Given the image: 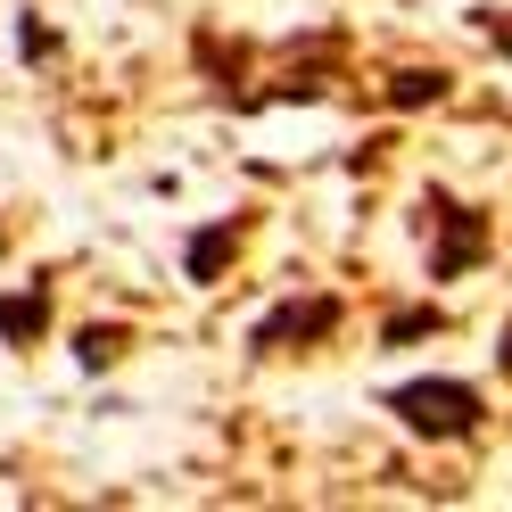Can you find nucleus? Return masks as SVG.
<instances>
[{
  "instance_id": "1",
  "label": "nucleus",
  "mask_w": 512,
  "mask_h": 512,
  "mask_svg": "<svg viewBox=\"0 0 512 512\" xmlns=\"http://www.w3.org/2000/svg\"><path fill=\"white\" fill-rule=\"evenodd\" d=\"M380 405L397 413L405 438H430V446H463V438H479V422H488V389H479V380H455V372L397 380Z\"/></svg>"
},
{
  "instance_id": "2",
  "label": "nucleus",
  "mask_w": 512,
  "mask_h": 512,
  "mask_svg": "<svg viewBox=\"0 0 512 512\" xmlns=\"http://www.w3.org/2000/svg\"><path fill=\"white\" fill-rule=\"evenodd\" d=\"M422 240H430V281H463L496 256V223H488V207H471V199L430 182L422 190Z\"/></svg>"
},
{
  "instance_id": "3",
  "label": "nucleus",
  "mask_w": 512,
  "mask_h": 512,
  "mask_svg": "<svg viewBox=\"0 0 512 512\" xmlns=\"http://www.w3.org/2000/svg\"><path fill=\"white\" fill-rule=\"evenodd\" d=\"M339 323H347V306H339L331 290H306V298H281V306L256 314V323H248V347H256V356H290V347H323Z\"/></svg>"
},
{
  "instance_id": "4",
  "label": "nucleus",
  "mask_w": 512,
  "mask_h": 512,
  "mask_svg": "<svg viewBox=\"0 0 512 512\" xmlns=\"http://www.w3.org/2000/svg\"><path fill=\"white\" fill-rule=\"evenodd\" d=\"M240 240H248V215H207L199 232L182 240V281H199V290L223 281V265L240 256Z\"/></svg>"
},
{
  "instance_id": "5",
  "label": "nucleus",
  "mask_w": 512,
  "mask_h": 512,
  "mask_svg": "<svg viewBox=\"0 0 512 512\" xmlns=\"http://www.w3.org/2000/svg\"><path fill=\"white\" fill-rule=\"evenodd\" d=\"M50 339V281L0 290V347H42Z\"/></svg>"
},
{
  "instance_id": "6",
  "label": "nucleus",
  "mask_w": 512,
  "mask_h": 512,
  "mask_svg": "<svg viewBox=\"0 0 512 512\" xmlns=\"http://www.w3.org/2000/svg\"><path fill=\"white\" fill-rule=\"evenodd\" d=\"M438 331H446V306L438 298H413V306L380 314V347H413V339H438Z\"/></svg>"
},
{
  "instance_id": "7",
  "label": "nucleus",
  "mask_w": 512,
  "mask_h": 512,
  "mask_svg": "<svg viewBox=\"0 0 512 512\" xmlns=\"http://www.w3.org/2000/svg\"><path fill=\"white\" fill-rule=\"evenodd\" d=\"M124 347H133L124 323H83V331H75V364H83V372H108V364H124Z\"/></svg>"
},
{
  "instance_id": "8",
  "label": "nucleus",
  "mask_w": 512,
  "mask_h": 512,
  "mask_svg": "<svg viewBox=\"0 0 512 512\" xmlns=\"http://www.w3.org/2000/svg\"><path fill=\"white\" fill-rule=\"evenodd\" d=\"M446 67H405V75H389V108H438L446 100Z\"/></svg>"
},
{
  "instance_id": "9",
  "label": "nucleus",
  "mask_w": 512,
  "mask_h": 512,
  "mask_svg": "<svg viewBox=\"0 0 512 512\" xmlns=\"http://www.w3.org/2000/svg\"><path fill=\"white\" fill-rule=\"evenodd\" d=\"M17 58H58V34H50V25H42L34 9L17 17Z\"/></svg>"
},
{
  "instance_id": "10",
  "label": "nucleus",
  "mask_w": 512,
  "mask_h": 512,
  "mask_svg": "<svg viewBox=\"0 0 512 512\" xmlns=\"http://www.w3.org/2000/svg\"><path fill=\"white\" fill-rule=\"evenodd\" d=\"M479 34H488V42L512 58V17H504V9H479Z\"/></svg>"
},
{
  "instance_id": "11",
  "label": "nucleus",
  "mask_w": 512,
  "mask_h": 512,
  "mask_svg": "<svg viewBox=\"0 0 512 512\" xmlns=\"http://www.w3.org/2000/svg\"><path fill=\"white\" fill-rule=\"evenodd\" d=\"M496 364H504V380H512V323H504V356H496Z\"/></svg>"
},
{
  "instance_id": "12",
  "label": "nucleus",
  "mask_w": 512,
  "mask_h": 512,
  "mask_svg": "<svg viewBox=\"0 0 512 512\" xmlns=\"http://www.w3.org/2000/svg\"><path fill=\"white\" fill-rule=\"evenodd\" d=\"M0 256H9V232H0Z\"/></svg>"
}]
</instances>
